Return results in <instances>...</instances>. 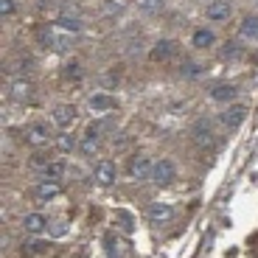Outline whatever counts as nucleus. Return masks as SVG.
I'll return each instance as SVG.
<instances>
[{
  "mask_svg": "<svg viewBox=\"0 0 258 258\" xmlns=\"http://www.w3.org/2000/svg\"><path fill=\"white\" fill-rule=\"evenodd\" d=\"M101 129H104V123H90V126L84 129L82 141H79V152L84 157H93L98 152V146H101Z\"/></svg>",
  "mask_w": 258,
  "mask_h": 258,
  "instance_id": "f257e3e1",
  "label": "nucleus"
},
{
  "mask_svg": "<svg viewBox=\"0 0 258 258\" xmlns=\"http://www.w3.org/2000/svg\"><path fill=\"white\" fill-rule=\"evenodd\" d=\"M174 180H177V166H174V160H168V157L157 160L155 168H152V182H155V185H171Z\"/></svg>",
  "mask_w": 258,
  "mask_h": 258,
  "instance_id": "f03ea898",
  "label": "nucleus"
},
{
  "mask_svg": "<svg viewBox=\"0 0 258 258\" xmlns=\"http://www.w3.org/2000/svg\"><path fill=\"white\" fill-rule=\"evenodd\" d=\"M152 168H155V163L149 160L146 155H135V157H129V166H126V171H129V180H152Z\"/></svg>",
  "mask_w": 258,
  "mask_h": 258,
  "instance_id": "7ed1b4c3",
  "label": "nucleus"
},
{
  "mask_svg": "<svg viewBox=\"0 0 258 258\" xmlns=\"http://www.w3.org/2000/svg\"><path fill=\"white\" fill-rule=\"evenodd\" d=\"M174 216H177V213H174V208L168 205V202H152L149 211H146L149 225H168Z\"/></svg>",
  "mask_w": 258,
  "mask_h": 258,
  "instance_id": "20e7f679",
  "label": "nucleus"
},
{
  "mask_svg": "<svg viewBox=\"0 0 258 258\" xmlns=\"http://www.w3.org/2000/svg\"><path fill=\"white\" fill-rule=\"evenodd\" d=\"M244 118H247V107H244V104H227L225 112L219 115V121L225 123L227 129H239L241 123H244Z\"/></svg>",
  "mask_w": 258,
  "mask_h": 258,
  "instance_id": "39448f33",
  "label": "nucleus"
},
{
  "mask_svg": "<svg viewBox=\"0 0 258 258\" xmlns=\"http://www.w3.org/2000/svg\"><path fill=\"white\" fill-rule=\"evenodd\" d=\"M230 14H233L230 0H211V3L205 6V17L211 20V23H225Z\"/></svg>",
  "mask_w": 258,
  "mask_h": 258,
  "instance_id": "423d86ee",
  "label": "nucleus"
},
{
  "mask_svg": "<svg viewBox=\"0 0 258 258\" xmlns=\"http://www.w3.org/2000/svg\"><path fill=\"white\" fill-rule=\"evenodd\" d=\"M26 141L31 143V146H48V141H51V129H48V123L34 121L31 126L26 129Z\"/></svg>",
  "mask_w": 258,
  "mask_h": 258,
  "instance_id": "0eeeda50",
  "label": "nucleus"
},
{
  "mask_svg": "<svg viewBox=\"0 0 258 258\" xmlns=\"http://www.w3.org/2000/svg\"><path fill=\"white\" fill-rule=\"evenodd\" d=\"M115 180H118V168H115V163H110V160H98L96 163V182L98 185H115Z\"/></svg>",
  "mask_w": 258,
  "mask_h": 258,
  "instance_id": "6e6552de",
  "label": "nucleus"
},
{
  "mask_svg": "<svg viewBox=\"0 0 258 258\" xmlns=\"http://www.w3.org/2000/svg\"><path fill=\"white\" fill-rule=\"evenodd\" d=\"M59 194H62V185H59L56 180H42V182L34 185V197H37L39 202H51V200H56Z\"/></svg>",
  "mask_w": 258,
  "mask_h": 258,
  "instance_id": "1a4fd4ad",
  "label": "nucleus"
},
{
  "mask_svg": "<svg viewBox=\"0 0 258 258\" xmlns=\"http://www.w3.org/2000/svg\"><path fill=\"white\" fill-rule=\"evenodd\" d=\"M191 45H194V48H200V51H208V48H213V45H216V34H213V28H205V26L194 28Z\"/></svg>",
  "mask_w": 258,
  "mask_h": 258,
  "instance_id": "9d476101",
  "label": "nucleus"
},
{
  "mask_svg": "<svg viewBox=\"0 0 258 258\" xmlns=\"http://www.w3.org/2000/svg\"><path fill=\"white\" fill-rule=\"evenodd\" d=\"M76 121V107L73 104H56L53 107V123L62 129H71V123Z\"/></svg>",
  "mask_w": 258,
  "mask_h": 258,
  "instance_id": "9b49d317",
  "label": "nucleus"
},
{
  "mask_svg": "<svg viewBox=\"0 0 258 258\" xmlns=\"http://www.w3.org/2000/svg\"><path fill=\"white\" fill-rule=\"evenodd\" d=\"M236 96H239V90H236V84H216V87H213L211 90V98L216 104H233L236 101Z\"/></svg>",
  "mask_w": 258,
  "mask_h": 258,
  "instance_id": "f8f14e48",
  "label": "nucleus"
},
{
  "mask_svg": "<svg viewBox=\"0 0 258 258\" xmlns=\"http://www.w3.org/2000/svg\"><path fill=\"white\" fill-rule=\"evenodd\" d=\"M23 227H26V233H31V236H39V233L48 230V219L42 213H26V216H23Z\"/></svg>",
  "mask_w": 258,
  "mask_h": 258,
  "instance_id": "ddd939ff",
  "label": "nucleus"
},
{
  "mask_svg": "<svg viewBox=\"0 0 258 258\" xmlns=\"http://www.w3.org/2000/svg\"><path fill=\"white\" fill-rule=\"evenodd\" d=\"M191 132H194V141L200 143V146H213V126H211V121H197Z\"/></svg>",
  "mask_w": 258,
  "mask_h": 258,
  "instance_id": "4468645a",
  "label": "nucleus"
},
{
  "mask_svg": "<svg viewBox=\"0 0 258 258\" xmlns=\"http://www.w3.org/2000/svg\"><path fill=\"white\" fill-rule=\"evenodd\" d=\"M239 34L250 42H258V14H247L239 23Z\"/></svg>",
  "mask_w": 258,
  "mask_h": 258,
  "instance_id": "2eb2a0df",
  "label": "nucleus"
},
{
  "mask_svg": "<svg viewBox=\"0 0 258 258\" xmlns=\"http://www.w3.org/2000/svg\"><path fill=\"white\" fill-rule=\"evenodd\" d=\"M174 51H177L174 39H160V42L152 48V59H155V62H166V59H171Z\"/></svg>",
  "mask_w": 258,
  "mask_h": 258,
  "instance_id": "dca6fc26",
  "label": "nucleus"
},
{
  "mask_svg": "<svg viewBox=\"0 0 258 258\" xmlns=\"http://www.w3.org/2000/svg\"><path fill=\"white\" fill-rule=\"evenodd\" d=\"M115 107V98L107 96V93H93L90 96V110L93 112H110Z\"/></svg>",
  "mask_w": 258,
  "mask_h": 258,
  "instance_id": "f3484780",
  "label": "nucleus"
},
{
  "mask_svg": "<svg viewBox=\"0 0 258 258\" xmlns=\"http://www.w3.org/2000/svg\"><path fill=\"white\" fill-rule=\"evenodd\" d=\"M31 93H34V84L26 82V79H17V82L12 84V96L17 98V101H28Z\"/></svg>",
  "mask_w": 258,
  "mask_h": 258,
  "instance_id": "a211bd4d",
  "label": "nucleus"
},
{
  "mask_svg": "<svg viewBox=\"0 0 258 258\" xmlns=\"http://www.w3.org/2000/svg\"><path fill=\"white\" fill-rule=\"evenodd\" d=\"M56 26L62 28V31L76 34V31H82V20H79V17H71V14H62V17L56 20Z\"/></svg>",
  "mask_w": 258,
  "mask_h": 258,
  "instance_id": "6ab92c4d",
  "label": "nucleus"
},
{
  "mask_svg": "<svg viewBox=\"0 0 258 258\" xmlns=\"http://www.w3.org/2000/svg\"><path fill=\"white\" fill-rule=\"evenodd\" d=\"M42 174H45V180H59V177L64 174V163L62 160H51L45 168H42Z\"/></svg>",
  "mask_w": 258,
  "mask_h": 258,
  "instance_id": "aec40b11",
  "label": "nucleus"
},
{
  "mask_svg": "<svg viewBox=\"0 0 258 258\" xmlns=\"http://www.w3.org/2000/svg\"><path fill=\"white\" fill-rule=\"evenodd\" d=\"M180 73H182L185 79H197V76H202V64H200V62H191V59H188V62H182Z\"/></svg>",
  "mask_w": 258,
  "mask_h": 258,
  "instance_id": "412c9836",
  "label": "nucleus"
},
{
  "mask_svg": "<svg viewBox=\"0 0 258 258\" xmlns=\"http://www.w3.org/2000/svg\"><path fill=\"white\" fill-rule=\"evenodd\" d=\"M76 146H79V143H76V138H73V135H68V132H64V135H56V149H59V152H73Z\"/></svg>",
  "mask_w": 258,
  "mask_h": 258,
  "instance_id": "4be33fe9",
  "label": "nucleus"
},
{
  "mask_svg": "<svg viewBox=\"0 0 258 258\" xmlns=\"http://www.w3.org/2000/svg\"><path fill=\"white\" fill-rule=\"evenodd\" d=\"M166 9V0H141V12L146 14H160Z\"/></svg>",
  "mask_w": 258,
  "mask_h": 258,
  "instance_id": "5701e85b",
  "label": "nucleus"
},
{
  "mask_svg": "<svg viewBox=\"0 0 258 258\" xmlns=\"http://www.w3.org/2000/svg\"><path fill=\"white\" fill-rule=\"evenodd\" d=\"M39 252H45L42 241H28V244H23V255H39Z\"/></svg>",
  "mask_w": 258,
  "mask_h": 258,
  "instance_id": "b1692460",
  "label": "nucleus"
},
{
  "mask_svg": "<svg viewBox=\"0 0 258 258\" xmlns=\"http://www.w3.org/2000/svg\"><path fill=\"white\" fill-rule=\"evenodd\" d=\"M64 76H68V79H82V64L71 62L68 68H64Z\"/></svg>",
  "mask_w": 258,
  "mask_h": 258,
  "instance_id": "393cba45",
  "label": "nucleus"
},
{
  "mask_svg": "<svg viewBox=\"0 0 258 258\" xmlns=\"http://www.w3.org/2000/svg\"><path fill=\"white\" fill-rule=\"evenodd\" d=\"M239 45H236V42H227V45L225 48H222V56H225V59H236V56H239Z\"/></svg>",
  "mask_w": 258,
  "mask_h": 258,
  "instance_id": "a878e982",
  "label": "nucleus"
},
{
  "mask_svg": "<svg viewBox=\"0 0 258 258\" xmlns=\"http://www.w3.org/2000/svg\"><path fill=\"white\" fill-rule=\"evenodd\" d=\"M14 12H17L14 0H0V14H3V17H12Z\"/></svg>",
  "mask_w": 258,
  "mask_h": 258,
  "instance_id": "bb28decb",
  "label": "nucleus"
},
{
  "mask_svg": "<svg viewBox=\"0 0 258 258\" xmlns=\"http://www.w3.org/2000/svg\"><path fill=\"white\" fill-rule=\"evenodd\" d=\"M64 230H68V227H64V222H56V227H53V236H64Z\"/></svg>",
  "mask_w": 258,
  "mask_h": 258,
  "instance_id": "cd10ccee",
  "label": "nucleus"
}]
</instances>
